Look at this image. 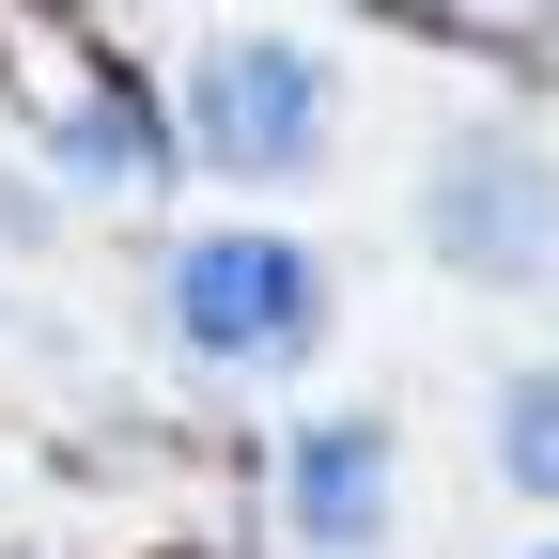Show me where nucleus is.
<instances>
[{
	"mask_svg": "<svg viewBox=\"0 0 559 559\" xmlns=\"http://www.w3.org/2000/svg\"><path fill=\"white\" fill-rule=\"evenodd\" d=\"M419 218H436V264H466V280H544L559 264V156L544 140H451L436 156V187H419Z\"/></svg>",
	"mask_w": 559,
	"mask_h": 559,
	"instance_id": "3",
	"label": "nucleus"
},
{
	"mask_svg": "<svg viewBox=\"0 0 559 559\" xmlns=\"http://www.w3.org/2000/svg\"><path fill=\"white\" fill-rule=\"evenodd\" d=\"M342 140V79L311 32H218L187 62V156L234 187H311Z\"/></svg>",
	"mask_w": 559,
	"mask_h": 559,
	"instance_id": "1",
	"label": "nucleus"
},
{
	"mask_svg": "<svg viewBox=\"0 0 559 559\" xmlns=\"http://www.w3.org/2000/svg\"><path fill=\"white\" fill-rule=\"evenodd\" d=\"M528 559H559V544H528Z\"/></svg>",
	"mask_w": 559,
	"mask_h": 559,
	"instance_id": "7",
	"label": "nucleus"
},
{
	"mask_svg": "<svg viewBox=\"0 0 559 559\" xmlns=\"http://www.w3.org/2000/svg\"><path fill=\"white\" fill-rule=\"evenodd\" d=\"M47 140H62L79 187H156V109L109 62H47Z\"/></svg>",
	"mask_w": 559,
	"mask_h": 559,
	"instance_id": "5",
	"label": "nucleus"
},
{
	"mask_svg": "<svg viewBox=\"0 0 559 559\" xmlns=\"http://www.w3.org/2000/svg\"><path fill=\"white\" fill-rule=\"evenodd\" d=\"M389 498H404V451H389L373 404L296 419V544H311V559H373V544H389Z\"/></svg>",
	"mask_w": 559,
	"mask_h": 559,
	"instance_id": "4",
	"label": "nucleus"
},
{
	"mask_svg": "<svg viewBox=\"0 0 559 559\" xmlns=\"http://www.w3.org/2000/svg\"><path fill=\"white\" fill-rule=\"evenodd\" d=\"M171 326H187V358H218V373H296L311 342H326V249L296 234H187L171 249Z\"/></svg>",
	"mask_w": 559,
	"mask_h": 559,
	"instance_id": "2",
	"label": "nucleus"
},
{
	"mask_svg": "<svg viewBox=\"0 0 559 559\" xmlns=\"http://www.w3.org/2000/svg\"><path fill=\"white\" fill-rule=\"evenodd\" d=\"M498 481L513 498H559V358L498 373Z\"/></svg>",
	"mask_w": 559,
	"mask_h": 559,
	"instance_id": "6",
	"label": "nucleus"
}]
</instances>
